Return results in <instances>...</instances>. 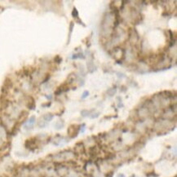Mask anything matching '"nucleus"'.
<instances>
[{
	"mask_svg": "<svg viewBox=\"0 0 177 177\" xmlns=\"http://www.w3.org/2000/svg\"><path fill=\"white\" fill-rule=\"evenodd\" d=\"M51 105V102H48L47 104H42V107H45V106H47V107H49Z\"/></svg>",
	"mask_w": 177,
	"mask_h": 177,
	"instance_id": "18",
	"label": "nucleus"
},
{
	"mask_svg": "<svg viewBox=\"0 0 177 177\" xmlns=\"http://www.w3.org/2000/svg\"><path fill=\"white\" fill-rule=\"evenodd\" d=\"M50 74H47V75H46V77H45V79H44V80H43V81H42V83H45V82H47L48 81V80H49L50 79Z\"/></svg>",
	"mask_w": 177,
	"mask_h": 177,
	"instance_id": "14",
	"label": "nucleus"
},
{
	"mask_svg": "<svg viewBox=\"0 0 177 177\" xmlns=\"http://www.w3.org/2000/svg\"><path fill=\"white\" fill-rule=\"evenodd\" d=\"M47 126V123H46V122H39V127H41V128H43V127H45Z\"/></svg>",
	"mask_w": 177,
	"mask_h": 177,
	"instance_id": "13",
	"label": "nucleus"
},
{
	"mask_svg": "<svg viewBox=\"0 0 177 177\" xmlns=\"http://www.w3.org/2000/svg\"><path fill=\"white\" fill-rule=\"evenodd\" d=\"M122 89L121 90V92H127V89H126V88H127V87H125V86H122Z\"/></svg>",
	"mask_w": 177,
	"mask_h": 177,
	"instance_id": "17",
	"label": "nucleus"
},
{
	"mask_svg": "<svg viewBox=\"0 0 177 177\" xmlns=\"http://www.w3.org/2000/svg\"><path fill=\"white\" fill-rule=\"evenodd\" d=\"M12 86H13V82H12V80H11L9 78H6L5 80H4V82H3V85H2V87H4L6 89L9 90L10 88L12 87Z\"/></svg>",
	"mask_w": 177,
	"mask_h": 177,
	"instance_id": "3",
	"label": "nucleus"
},
{
	"mask_svg": "<svg viewBox=\"0 0 177 177\" xmlns=\"http://www.w3.org/2000/svg\"><path fill=\"white\" fill-rule=\"evenodd\" d=\"M35 122H36L35 116H32L24 123V127H25V129H32V128L34 127V124H35Z\"/></svg>",
	"mask_w": 177,
	"mask_h": 177,
	"instance_id": "1",
	"label": "nucleus"
},
{
	"mask_svg": "<svg viewBox=\"0 0 177 177\" xmlns=\"http://www.w3.org/2000/svg\"><path fill=\"white\" fill-rule=\"evenodd\" d=\"M53 118H54V114H51V113H48V114H44L43 116H42V119L47 122L52 121V120L53 119Z\"/></svg>",
	"mask_w": 177,
	"mask_h": 177,
	"instance_id": "4",
	"label": "nucleus"
},
{
	"mask_svg": "<svg viewBox=\"0 0 177 177\" xmlns=\"http://www.w3.org/2000/svg\"><path fill=\"white\" fill-rule=\"evenodd\" d=\"M116 88H117V87H116V86H115L114 88H111V89H109V91H107V93L109 94V96H113L115 93H116V92H117Z\"/></svg>",
	"mask_w": 177,
	"mask_h": 177,
	"instance_id": "8",
	"label": "nucleus"
},
{
	"mask_svg": "<svg viewBox=\"0 0 177 177\" xmlns=\"http://www.w3.org/2000/svg\"><path fill=\"white\" fill-rule=\"evenodd\" d=\"M63 126H64L63 121H58V122L55 124V127H56L57 130H60V129H61V128L63 127Z\"/></svg>",
	"mask_w": 177,
	"mask_h": 177,
	"instance_id": "9",
	"label": "nucleus"
},
{
	"mask_svg": "<svg viewBox=\"0 0 177 177\" xmlns=\"http://www.w3.org/2000/svg\"><path fill=\"white\" fill-rule=\"evenodd\" d=\"M88 96H89V92H88V91H85V92L82 93L81 98L82 99H85V98H87Z\"/></svg>",
	"mask_w": 177,
	"mask_h": 177,
	"instance_id": "12",
	"label": "nucleus"
},
{
	"mask_svg": "<svg viewBox=\"0 0 177 177\" xmlns=\"http://www.w3.org/2000/svg\"><path fill=\"white\" fill-rule=\"evenodd\" d=\"M87 69H88V72H89V73H93V72L96 70V66L94 65L92 61L87 63Z\"/></svg>",
	"mask_w": 177,
	"mask_h": 177,
	"instance_id": "6",
	"label": "nucleus"
},
{
	"mask_svg": "<svg viewBox=\"0 0 177 177\" xmlns=\"http://www.w3.org/2000/svg\"><path fill=\"white\" fill-rule=\"evenodd\" d=\"M92 116H91V118H98L99 115H100V113H96V114H92Z\"/></svg>",
	"mask_w": 177,
	"mask_h": 177,
	"instance_id": "15",
	"label": "nucleus"
},
{
	"mask_svg": "<svg viewBox=\"0 0 177 177\" xmlns=\"http://www.w3.org/2000/svg\"><path fill=\"white\" fill-rule=\"evenodd\" d=\"M117 74L118 75V77L119 79H120V78H123V77H125V74H120V73H118Z\"/></svg>",
	"mask_w": 177,
	"mask_h": 177,
	"instance_id": "16",
	"label": "nucleus"
},
{
	"mask_svg": "<svg viewBox=\"0 0 177 177\" xmlns=\"http://www.w3.org/2000/svg\"><path fill=\"white\" fill-rule=\"evenodd\" d=\"M26 106H27V108L29 109H31V110H33V109H35V100H34V99L32 97V96H29V101L27 104H26Z\"/></svg>",
	"mask_w": 177,
	"mask_h": 177,
	"instance_id": "2",
	"label": "nucleus"
},
{
	"mask_svg": "<svg viewBox=\"0 0 177 177\" xmlns=\"http://www.w3.org/2000/svg\"><path fill=\"white\" fill-rule=\"evenodd\" d=\"M54 61L56 64H60L62 61V58L60 56H56V57L54 58Z\"/></svg>",
	"mask_w": 177,
	"mask_h": 177,
	"instance_id": "11",
	"label": "nucleus"
},
{
	"mask_svg": "<svg viewBox=\"0 0 177 177\" xmlns=\"http://www.w3.org/2000/svg\"><path fill=\"white\" fill-rule=\"evenodd\" d=\"M118 177H125V176H124V175H123V174H119V175L118 176Z\"/></svg>",
	"mask_w": 177,
	"mask_h": 177,
	"instance_id": "19",
	"label": "nucleus"
},
{
	"mask_svg": "<svg viewBox=\"0 0 177 177\" xmlns=\"http://www.w3.org/2000/svg\"><path fill=\"white\" fill-rule=\"evenodd\" d=\"M93 111H94V109H92V110H87V109H84V110H82L81 112V114L82 117H87V116L91 115V114H92Z\"/></svg>",
	"mask_w": 177,
	"mask_h": 177,
	"instance_id": "7",
	"label": "nucleus"
},
{
	"mask_svg": "<svg viewBox=\"0 0 177 177\" xmlns=\"http://www.w3.org/2000/svg\"><path fill=\"white\" fill-rule=\"evenodd\" d=\"M74 27V21H71L70 25H69V39H68V42H67V44H69V42H70V38H71L72 33H73Z\"/></svg>",
	"mask_w": 177,
	"mask_h": 177,
	"instance_id": "5",
	"label": "nucleus"
},
{
	"mask_svg": "<svg viewBox=\"0 0 177 177\" xmlns=\"http://www.w3.org/2000/svg\"><path fill=\"white\" fill-rule=\"evenodd\" d=\"M72 17L76 19L79 18V12H78L77 8H75V7H74L73 11H72Z\"/></svg>",
	"mask_w": 177,
	"mask_h": 177,
	"instance_id": "10",
	"label": "nucleus"
}]
</instances>
